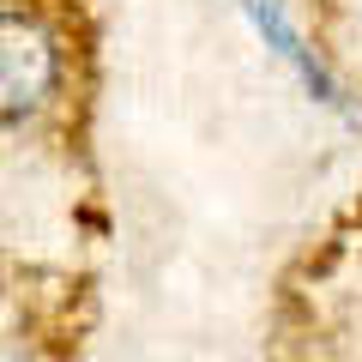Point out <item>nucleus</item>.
I'll use <instances>...</instances> for the list:
<instances>
[{
	"mask_svg": "<svg viewBox=\"0 0 362 362\" xmlns=\"http://www.w3.org/2000/svg\"><path fill=\"white\" fill-rule=\"evenodd\" d=\"M54 90V42L25 18H0V127L25 121Z\"/></svg>",
	"mask_w": 362,
	"mask_h": 362,
	"instance_id": "nucleus-1",
	"label": "nucleus"
}]
</instances>
